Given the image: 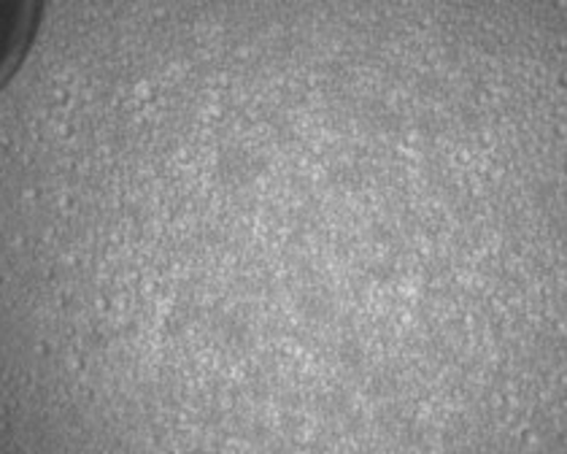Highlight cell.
Segmentation results:
<instances>
[{
	"instance_id": "cell-1",
	"label": "cell",
	"mask_w": 567,
	"mask_h": 454,
	"mask_svg": "<svg viewBox=\"0 0 567 454\" xmlns=\"http://www.w3.org/2000/svg\"><path fill=\"white\" fill-rule=\"evenodd\" d=\"M527 20L249 0L49 138L41 274L138 454H484L497 343L567 262Z\"/></svg>"
},
{
	"instance_id": "cell-2",
	"label": "cell",
	"mask_w": 567,
	"mask_h": 454,
	"mask_svg": "<svg viewBox=\"0 0 567 454\" xmlns=\"http://www.w3.org/2000/svg\"><path fill=\"white\" fill-rule=\"evenodd\" d=\"M30 20H33V0H0V79L22 52Z\"/></svg>"
}]
</instances>
